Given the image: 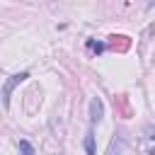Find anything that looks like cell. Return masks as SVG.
<instances>
[{
	"label": "cell",
	"mask_w": 155,
	"mask_h": 155,
	"mask_svg": "<svg viewBox=\"0 0 155 155\" xmlns=\"http://www.w3.org/2000/svg\"><path fill=\"white\" fill-rule=\"evenodd\" d=\"M102 116H104V104H102L99 97H92V102H90V124H92V126L99 124Z\"/></svg>",
	"instance_id": "obj_2"
},
{
	"label": "cell",
	"mask_w": 155,
	"mask_h": 155,
	"mask_svg": "<svg viewBox=\"0 0 155 155\" xmlns=\"http://www.w3.org/2000/svg\"><path fill=\"white\" fill-rule=\"evenodd\" d=\"M107 155H121V140H114L111 143V148H109V153Z\"/></svg>",
	"instance_id": "obj_6"
},
{
	"label": "cell",
	"mask_w": 155,
	"mask_h": 155,
	"mask_svg": "<svg viewBox=\"0 0 155 155\" xmlns=\"http://www.w3.org/2000/svg\"><path fill=\"white\" fill-rule=\"evenodd\" d=\"M87 48H90L92 53H102V51H104L107 46H104L102 41H94V39H87Z\"/></svg>",
	"instance_id": "obj_4"
},
{
	"label": "cell",
	"mask_w": 155,
	"mask_h": 155,
	"mask_svg": "<svg viewBox=\"0 0 155 155\" xmlns=\"http://www.w3.org/2000/svg\"><path fill=\"white\" fill-rule=\"evenodd\" d=\"M19 150H22V155H34V148H31V143L29 140H19Z\"/></svg>",
	"instance_id": "obj_5"
},
{
	"label": "cell",
	"mask_w": 155,
	"mask_h": 155,
	"mask_svg": "<svg viewBox=\"0 0 155 155\" xmlns=\"http://www.w3.org/2000/svg\"><path fill=\"white\" fill-rule=\"evenodd\" d=\"M85 153L87 155H97V148H94V131L90 128L87 136H85Z\"/></svg>",
	"instance_id": "obj_3"
},
{
	"label": "cell",
	"mask_w": 155,
	"mask_h": 155,
	"mask_svg": "<svg viewBox=\"0 0 155 155\" xmlns=\"http://www.w3.org/2000/svg\"><path fill=\"white\" fill-rule=\"evenodd\" d=\"M27 78H29V73H27V70H22V73H15V75H10V78L5 80V85H2V92H0V97H2V107H10L12 90H15L17 85H22Z\"/></svg>",
	"instance_id": "obj_1"
}]
</instances>
